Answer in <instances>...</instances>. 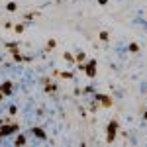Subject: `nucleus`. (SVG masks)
Returning a JSON list of instances; mask_svg holds the SVG:
<instances>
[{
	"label": "nucleus",
	"mask_w": 147,
	"mask_h": 147,
	"mask_svg": "<svg viewBox=\"0 0 147 147\" xmlns=\"http://www.w3.org/2000/svg\"><path fill=\"white\" fill-rule=\"evenodd\" d=\"M18 131H20V125L16 124V122H12V124L0 122V141H2V137L12 136V134H18Z\"/></svg>",
	"instance_id": "obj_1"
},
{
	"label": "nucleus",
	"mask_w": 147,
	"mask_h": 147,
	"mask_svg": "<svg viewBox=\"0 0 147 147\" xmlns=\"http://www.w3.org/2000/svg\"><path fill=\"white\" fill-rule=\"evenodd\" d=\"M118 127H120L118 120H110V122H108V125H106V141H108V143H114L116 134H118Z\"/></svg>",
	"instance_id": "obj_2"
},
{
	"label": "nucleus",
	"mask_w": 147,
	"mask_h": 147,
	"mask_svg": "<svg viewBox=\"0 0 147 147\" xmlns=\"http://www.w3.org/2000/svg\"><path fill=\"white\" fill-rule=\"evenodd\" d=\"M84 73L88 79H94L96 77V59H90L86 65H84Z\"/></svg>",
	"instance_id": "obj_3"
},
{
	"label": "nucleus",
	"mask_w": 147,
	"mask_h": 147,
	"mask_svg": "<svg viewBox=\"0 0 147 147\" xmlns=\"http://www.w3.org/2000/svg\"><path fill=\"white\" fill-rule=\"evenodd\" d=\"M94 98L100 102V106H104V108H110L114 102H112V98L110 96H106V94H94Z\"/></svg>",
	"instance_id": "obj_4"
},
{
	"label": "nucleus",
	"mask_w": 147,
	"mask_h": 147,
	"mask_svg": "<svg viewBox=\"0 0 147 147\" xmlns=\"http://www.w3.org/2000/svg\"><path fill=\"white\" fill-rule=\"evenodd\" d=\"M0 86H2V92H4V96H10L12 92H14V82H10V80L2 82Z\"/></svg>",
	"instance_id": "obj_5"
},
{
	"label": "nucleus",
	"mask_w": 147,
	"mask_h": 147,
	"mask_svg": "<svg viewBox=\"0 0 147 147\" xmlns=\"http://www.w3.org/2000/svg\"><path fill=\"white\" fill-rule=\"evenodd\" d=\"M43 82H45V92L47 94H55V90H57V84L55 82H53V80H43Z\"/></svg>",
	"instance_id": "obj_6"
},
{
	"label": "nucleus",
	"mask_w": 147,
	"mask_h": 147,
	"mask_svg": "<svg viewBox=\"0 0 147 147\" xmlns=\"http://www.w3.org/2000/svg\"><path fill=\"white\" fill-rule=\"evenodd\" d=\"M30 131H32V134H34L37 139H47V134L43 131V129H41V127H32Z\"/></svg>",
	"instance_id": "obj_7"
},
{
	"label": "nucleus",
	"mask_w": 147,
	"mask_h": 147,
	"mask_svg": "<svg viewBox=\"0 0 147 147\" xmlns=\"http://www.w3.org/2000/svg\"><path fill=\"white\" fill-rule=\"evenodd\" d=\"M98 37H100V41H104V43H108V41H110V34H108L106 30H102L100 34H98Z\"/></svg>",
	"instance_id": "obj_8"
},
{
	"label": "nucleus",
	"mask_w": 147,
	"mask_h": 147,
	"mask_svg": "<svg viewBox=\"0 0 147 147\" xmlns=\"http://www.w3.org/2000/svg\"><path fill=\"white\" fill-rule=\"evenodd\" d=\"M26 143H28L26 136H24V134H18V136H16V145H26Z\"/></svg>",
	"instance_id": "obj_9"
},
{
	"label": "nucleus",
	"mask_w": 147,
	"mask_h": 147,
	"mask_svg": "<svg viewBox=\"0 0 147 147\" xmlns=\"http://www.w3.org/2000/svg\"><path fill=\"white\" fill-rule=\"evenodd\" d=\"M84 59H86V53H84V51H79V53L75 55V63H84Z\"/></svg>",
	"instance_id": "obj_10"
},
{
	"label": "nucleus",
	"mask_w": 147,
	"mask_h": 147,
	"mask_svg": "<svg viewBox=\"0 0 147 147\" xmlns=\"http://www.w3.org/2000/svg\"><path fill=\"white\" fill-rule=\"evenodd\" d=\"M127 51H129V53H139V45L134 41V43H129V45H127Z\"/></svg>",
	"instance_id": "obj_11"
},
{
	"label": "nucleus",
	"mask_w": 147,
	"mask_h": 147,
	"mask_svg": "<svg viewBox=\"0 0 147 147\" xmlns=\"http://www.w3.org/2000/svg\"><path fill=\"white\" fill-rule=\"evenodd\" d=\"M6 10L8 12H16L18 10V4H16V2H8V4H6Z\"/></svg>",
	"instance_id": "obj_12"
},
{
	"label": "nucleus",
	"mask_w": 147,
	"mask_h": 147,
	"mask_svg": "<svg viewBox=\"0 0 147 147\" xmlns=\"http://www.w3.org/2000/svg\"><path fill=\"white\" fill-rule=\"evenodd\" d=\"M59 77L61 79H73V73L71 71H63V73H59Z\"/></svg>",
	"instance_id": "obj_13"
},
{
	"label": "nucleus",
	"mask_w": 147,
	"mask_h": 147,
	"mask_svg": "<svg viewBox=\"0 0 147 147\" xmlns=\"http://www.w3.org/2000/svg\"><path fill=\"white\" fill-rule=\"evenodd\" d=\"M14 32H16V34H22L24 32V24H16V26H14Z\"/></svg>",
	"instance_id": "obj_14"
},
{
	"label": "nucleus",
	"mask_w": 147,
	"mask_h": 147,
	"mask_svg": "<svg viewBox=\"0 0 147 147\" xmlns=\"http://www.w3.org/2000/svg\"><path fill=\"white\" fill-rule=\"evenodd\" d=\"M63 57H65V61H69V63H75V57L71 55V53H63Z\"/></svg>",
	"instance_id": "obj_15"
},
{
	"label": "nucleus",
	"mask_w": 147,
	"mask_h": 147,
	"mask_svg": "<svg viewBox=\"0 0 147 147\" xmlns=\"http://www.w3.org/2000/svg\"><path fill=\"white\" fill-rule=\"evenodd\" d=\"M55 45H57V41H55V39H49V43H47V51H51V49H53Z\"/></svg>",
	"instance_id": "obj_16"
},
{
	"label": "nucleus",
	"mask_w": 147,
	"mask_h": 147,
	"mask_svg": "<svg viewBox=\"0 0 147 147\" xmlns=\"http://www.w3.org/2000/svg\"><path fill=\"white\" fill-rule=\"evenodd\" d=\"M8 112H10V114H12V116H14V114L18 112V108H16V106H10V108H8Z\"/></svg>",
	"instance_id": "obj_17"
},
{
	"label": "nucleus",
	"mask_w": 147,
	"mask_h": 147,
	"mask_svg": "<svg viewBox=\"0 0 147 147\" xmlns=\"http://www.w3.org/2000/svg\"><path fill=\"white\" fill-rule=\"evenodd\" d=\"M92 90H94V88H92V86H86V88H84V90H82V92H84V94H90Z\"/></svg>",
	"instance_id": "obj_18"
},
{
	"label": "nucleus",
	"mask_w": 147,
	"mask_h": 147,
	"mask_svg": "<svg viewBox=\"0 0 147 147\" xmlns=\"http://www.w3.org/2000/svg\"><path fill=\"white\" fill-rule=\"evenodd\" d=\"M98 4H100V6H106V4H108V0H98Z\"/></svg>",
	"instance_id": "obj_19"
},
{
	"label": "nucleus",
	"mask_w": 147,
	"mask_h": 147,
	"mask_svg": "<svg viewBox=\"0 0 147 147\" xmlns=\"http://www.w3.org/2000/svg\"><path fill=\"white\" fill-rule=\"evenodd\" d=\"M4 100V92H2V86H0V102Z\"/></svg>",
	"instance_id": "obj_20"
},
{
	"label": "nucleus",
	"mask_w": 147,
	"mask_h": 147,
	"mask_svg": "<svg viewBox=\"0 0 147 147\" xmlns=\"http://www.w3.org/2000/svg\"><path fill=\"white\" fill-rule=\"evenodd\" d=\"M143 120H147V110H145V112H143Z\"/></svg>",
	"instance_id": "obj_21"
}]
</instances>
